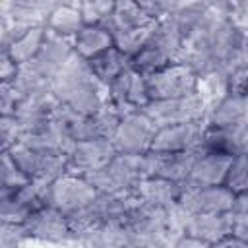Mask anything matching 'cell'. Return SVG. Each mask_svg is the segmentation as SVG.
<instances>
[{
    "label": "cell",
    "instance_id": "obj_1",
    "mask_svg": "<svg viewBox=\"0 0 248 248\" xmlns=\"http://www.w3.org/2000/svg\"><path fill=\"white\" fill-rule=\"evenodd\" d=\"M50 89L66 108L79 116L97 114L107 103V87L93 76L89 60L76 52L52 79Z\"/></svg>",
    "mask_w": 248,
    "mask_h": 248
},
{
    "label": "cell",
    "instance_id": "obj_2",
    "mask_svg": "<svg viewBox=\"0 0 248 248\" xmlns=\"http://www.w3.org/2000/svg\"><path fill=\"white\" fill-rule=\"evenodd\" d=\"M186 215L178 205L161 209L140 202L124 223L134 248H170L184 234Z\"/></svg>",
    "mask_w": 248,
    "mask_h": 248
},
{
    "label": "cell",
    "instance_id": "obj_3",
    "mask_svg": "<svg viewBox=\"0 0 248 248\" xmlns=\"http://www.w3.org/2000/svg\"><path fill=\"white\" fill-rule=\"evenodd\" d=\"M184 56V37L172 17L167 16L157 21L149 41L143 45V48L130 58V68L141 74L143 78H149L163 68L170 66L172 62H180Z\"/></svg>",
    "mask_w": 248,
    "mask_h": 248
},
{
    "label": "cell",
    "instance_id": "obj_4",
    "mask_svg": "<svg viewBox=\"0 0 248 248\" xmlns=\"http://www.w3.org/2000/svg\"><path fill=\"white\" fill-rule=\"evenodd\" d=\"M145 155L116 153L101 170L85 176L101 194H130L145 178Z\"/></svg>",
    "mask_w": 248,
    "mask_h": 248
},
{
    "label": "cell",
    "instance_id": "obj_5",
    "mask_svg": "<svg viewBox=\"0 0 248 248\" xmlns=\"http://www.w3.org/2000/svg\"><path fill=\"white\" fill-rule=\"evenodd\" d=\"M140 203L136 192L130 194H101L79 213L68 217L74 234L81 232L93 225L107 223V221H124L130 211Z\"/></svg>",
    "mask_w": 248,
    "mask_h": 248
},
{
    "label": "cell",
    "instance_id": "obj_6",
    "mask_svg": "<svg viewBox=\"0 0 248 248\" xmlns=\"http://www.w3.org/2000/svg\"><path fill=\"white\" fill-rule=\"evenodd\" d=\"M149 103L151 101H169L188 97L200 91V76L198 72L184 60L172 62L170 66L163 68L161 72L145 78Z\"/></svg>",
    "mask_w": 248,
    "mask_h": 248
},
{
    "label": "cell",
    "instance_id": "obj_7",
    "mask_svg": "<svg viewBox=\"0 0 248 248\" xmlns=\"http://www.w3.org/2000/svg\"><path fill=\"white\" fill-rule=\"evenodd\" d=\"M68 136L72 138V141H87V140H112L122 116L118 114V110L107 101L105 107L91 116H79L74 114L70 108H66L60 103V110H58Z\"/></svg>",
    "mask_w": 248,
    "mask_h": 248
},
{
    "label": "cell",
    "instance_id": "obj_8",
    "mask_svg": "<svg viewBox=\"0 0 248 248\" xmlns=\"http://www.w3.org/2000/svg\"><path fill=\"white\" fill-rule=\"evenodd\" d=\"M207 101L202 91L180 97V99H169V101H151L143 112L151 118V122L159 128L165 126H176V124H186V122H196V120H205L207 114Z\"/></svg>",
    "mask_w": 248,
    "mask_h": 248
},
{
    "label": "cell",
    "instance_id": "obj_9",
    "mask_svg": "<svg viewBox=\"0 0 248 248\" xmlns=\"http://www.w3.org/2000/svg\"><path fill=\"white\" fill-rule=\"evenodd\" d=\"M97 196L99 190L85 176L72 172H66L48 184V205H52L66 217H72L85 209Z\"/></svg>",
    "mask_w": 248,
    "mask_h": 248
},
{
    "label": "cell",
    "instance_id": "obj_10",
    "mask_svg": "<svg viewBox=\"0 0 248 248\" xmlns=\"http://www.w3.org/2000/svg\"><path fill=\"white\" fill-rule=\"evenodd\" d=\"M12 159L17 163V167L29 176V180L50 184L58 176L68 172V155L66 153H52V151H41L23 143H16L8 149Z\"/></svg>",
    "mask_w": 248,
    "mask_h": 248
},
{
    "label": "cell",
    "instance_id": "obj_11",
    "mask_svg": "<svg viewBox=\"0 0 248 248\" xmlns=\"http://www.w3.org/2000/svg\"><path fill=\"white\" fill-rule=\"evenodd\" d=\"M236 196L225 186H192L182 182L178 207L188 215H209L234 211Z\"/></svg>",
    "mask_w": 248,
    "mask_h": 248
},
{
    "label": "cell",
    "instance_id": "obj_12",
    "mask_svg": "<svg viewBox=\"0 0 248 248\" xmlns=\"http://www.w3.org/2000/svg\"><path fill=\"white\" fill-rule=\"evenodd\" d=\"M48 205V184L31 180L27 186L0 196V217L4 223L23 225L31 215Z\"/></svg>",
    "mask_w": 248,
    "mask_h": 248
},
{
    "label": "cell",
    "instance_id": "obj_13",
    "mask_svg": "<svg viewBox=\"0 0 248 248\" xmlns=\"http://www.w3.org/2000/svg\"><path fill=\"white\" fill-rule=\"evenodd\" d=\"M107 101L118 110L122 118L143 110L149 105L147 79L136 70L128 68L107 87Z\"/></svg>",
    "mask_w": 248,
    "mask_h": 248
},
{
    "label": "cell",
    "instance_id": "obj_14",
    "mask_svg": "<svg viewBox=\"0 0 248 248\" xmlns=\"http://www.w3.org/2000/svg\"><path fill=\"white\" fill-rule=\"evenodd\" d=\"M155 134H157V126L151 122V118L143 110H140L120 120L112 136V143L118 153L147 155L151 151Z\"/></svg>",
    "mask_w": 248,
    "mask_h": 248
},
{
    "label": "cell",
    "instance_id": "obj_15",
    "mask_svg": "<svg viewBox=\"0 0 248 248\" xmlns=\"http://www.w3.org/2000/svg\"><path fill=\"white\" fill-rule=\"evenodd\" d=\"M116 147L112 140H87L74 141L68 151V172L89 176L101 169H105L114 157Z\"/></svg>",
    "mask_w": 248,
    "mask_h": 248
},
{
    "label": "cell",
    "instance_id": "obj_16",
    "mask_svg": "<svg viewBox=\"0 0 248 248\" xmlns=\"http://www.w3.org/2000/svg\"><path fill=\"white\" fill-rule=\"evenodd\" d=\"M23 225L31 240L48 242V244H68V246H72L74 242V231L68 217L58 209H54L52 205L43 207L41 211L31 215Z\"/></svg>",
    "mask_w": 248,
    "mask_h": 248
},
{
    "label": "cell",
    "instance_id": "obj_17",
    "mask_svg": "<svg viewBox=\"0 0 248 248\" xmlns=\"http://www.w3.org/2000/svg\"><path fill=\"white\" fill-rule=\"evenodd\" d=\"M200 151L223 155L231 159L248 155V124L246 126H205Z\"/></svg>",
    "mask_w": 248,
    "mask_h": 248
},
{
    "label": "cell",
    "instance_id": "obj_18",
    "mask_svg": "<svg viewBox=\"0 0 248 248\" xmlns=\"http://www.w3.org/2000/svg\"><path fill=\"white\" fill-rule=\"evenodd\" d=\"M205 120L176 124V126H165L159 128L151 145V151L161 153H182V151H194L200 149L203 132H205Z\"/></svg>",
    "mask_w": 248,
    "mask_h": 248
},
{
    "label": "cell",
    "instance_id": "obj_19",
    "mask_svg": "<svg viewBox=\"0 0 248 248\" xmlns=\"http://www.w3.org/2000/svg\"><path fill=\"white\" fill-rule=\"evenodd\" d=\"M202 151H182V153H161V151H149L145 155V174L167 178L172 182H186L194 161L198 159Z\"/></svg>",
    "mask_w": 248,
    "mask_h": 248
},
{
    "label": "cell",
    "instance_id": "obj_20",
    "mask_svg": "<svg viewBox=\"0 0 248 248\" xmlns=\"http://www.w3.org/2000/svg\"><path fill=\"white\" fill-rule=\"evenodd\" d=\"M74 248H134L124 221H107L74 234Z\"/></svg>",
    "mask_w": 248,
    "mask_h": 248
},
{
    "label": "cell",
    "instance_id": "obj_21",
    "mask_svg": "<svg viewBox=\"0 0 248 248\" xmlns=\"http://www.w3.org/2000/svg\"><path fill=\"white\" fill-rule=\"evenodd\" d=\"M72 54H74V46H72L70 39L58 37V35L46 31L45 43H43L39 54L35 56V60L29 62V66L52 83V79L58 76V72L64 68V64L70 60Z\"/></svg>",
    "mask_w": 248,
    "mask_h": 248
},
{
    "label": "cell",
    "instance_id": "obj_22",
    "mask_svg": "<svg viewBox=\"0 0 248 248\" xmlns=\"http://www.w3.org/2000/svg\"><path fill=\"white\" fill-rule=\"evenodd\" d=\"M232 225H234V211L209 213V215H186L184 234H190L213 246L232 236Z\"/></svg>",
    "mask_w": 248,
    "mask_h": 248
},
{
    "label": "cell",
    "instance_id": "obj_23",
    "mask_svg": "<svg viewBox=\"0 0 248 248\" xmlns=\"http://www.w3.org/2000/svg\"><path fill=\"white\" fill-rule=\"evenodd\" d=\"M153 23H157V19H153L149 16V12L143 8L141 2H114V10L105 19L103 27L114 39L122 33H128L132 29H140V27H147Z\"/></svg>",
    "mask_w": 248,
    "mask_h": 248
},
{
    "label": "cell",
    "instance_id": "obj_24",
    "mask_svg": "<svg viewBox=\"0 0 248 248\" xmlns=\"http://www.w3.org/2000/svg\"><path fill=\"white\" fill-rule=\"evenodd\" d=\"M136 196L145 205L161 207V209H172L180 202L182 182H172V180L157 178V176H145L138 184Z\"/></svg>",
    "mask_w": 248,
    "mask_h": 248
},
{
    "label": "cell",
    "instance_id": "obj_25",
    "mask_svg": "<svg viewBox=\"0 0 248 248\" xmlns=\"http://www.w3.org/2000/svg\"><path fill=\"white\" fill-rule=\"evenodd\" d=\"M207 126H246L248 124V95L227 93L213 105L205 114Z\"/></svg>",
    "mask_w": 248,
    "mask_h": 248
},
{
    "label": "cell",
    "instance_id": "obj_26",
    "mask_svg": "<svg viewBox=\"0 0 248 248\" xmlns=\"http://www.w3.org/2000/svg\"><path fill=\"white\" fill-rule=\"evenodd\" d=\"M232 159L213 153H200L194 161V167L186 178V184L192 186H225L229 167Z\"/></svg>",
    "mask_w": 248,
    "mask_h": 248
},
{
    "label": "cell",
    "instance_id": "obj_27",
    "mask_svg": "<svg viewBox=\"0 0 248 248\" xmlns=\"http://www.w3.org/2000/svg\"><path fill=\"white\" fill-rule=\"evenodd\" d=\"M45 27L46 31L72 41L85 27L79 4H54L45 17Z\"/></svg>",
    "mask_w": 248,
    "mask_h": 248
},
{
    "label": "cell",
    "instance_id": "obj_28",
    "mask_svg": "<svg viewBox=\"0 0 248 248\" xmlns=\"http://www.w3.org/2000/svg\"><path fill=\"white\" fill-rule=\"evenodd\" d=\"M74 52L85 60H93L101 52L114 46L112 35L103 25H85L74 39H72Z\"/></svg>",
    "mask_w": 248,
    "mask_h": 248
},
{
    "label": "cell",
    "instance_id": "obj_29",
    "mask_svg": "<svg viewBox=\"0 0 248 248\" xmlns=\"http://www.w3.org/2000/svg\"><path fill=\"white\" fill-rule=\"evenodd\" d=\"M91 72L97 78V81L105 87H108L118 76H122L130 68V56H126L116 46H110L108 50L101 52L93 60H89Z\"/></svg>",
    "mask_w": 248,
    "mask_h": 248
},
{
    "label": "cell",
    "instance_id": "obj_30",
    "mask_svg": "<svg viewBox=\"0 0 248 248\" xmlns=\"http://www.w3.org/2000/svg\"><path fill=\"white\" fill-rule=\"evenodd\" d=\"M45 37H46V27H45V23H39V25H33L29 31H25L16 41H12L2 50L8 52L16 64L25 66L35 60V56L39 54V50L45 43Z\"/></svg>",
    "mask_w": 248,
    "mask_h": 248
},
{
    "label": "cell",
    "instance_id": "obj_31",
    "mask_svg": "<svg viewBox=\"0 0 248 248\" xmlns=\"http://www.w3.org/2000/svg\"><path fill=\"white\" fill-rule=\"evenodd\" d=\"M31 180L29 176L17 167V163L12 159L8 151H2V163H0V196L12 194L23 186H27Z\"/></svg>",
    "mask_w": 248,
    "mask_h": 248
},
{
    "label": "cell",
    "instance_id": "obj_32",
    "mask_svg": "<svg viewBox=\"0 0 248 248\" xmlns=\"http://www.w3.org/2000/svg\"><path fill=\"white\" fill-rule=\"evenodd\" d=\"M225 188H229L234 196L248 192V155L232 159L225 180Z\"/></svg>",
    "mask_w": 248,
    "mask_h": 248
},
{
    "label": "cell",
    "instance_id": "obj_33",
    "mask_svg": "<svg viewBox=\"0 0 248 248\" xmlns=\"http://www.w3.org/2000/svg\"><path fill=\"white\" fill-rule=\"evenodd\" d=\"M112 10H114V2H103V0L79 2V12L85 25H103L105 19L112 14Z\"/></svg>",
    "mask_w": 248,
    "mask_h": 248
},
{
    "label": "cell",
    "instance_id": "obj_34",
    "mask_svg": "<svg viewBox=\"0 0 248 248\" xmlns=\"http://www.w3.org/2000/svg\"><path fill=\"white\" fill-rule=\"evenodd\" d=\"M29 238V232L25 229V225L19 223H4L0 227V242L2 248H21Z\"/></svg>",
    "mask_w": 248,
    "mask_h": 248
},
{
    "label": "cell",
    "instance_id": "obj_35",
    "mask_svg": "<svg viewBox=\"0 0 248 248\" xmlns=\"http://www.w3.org/2000/svg\"><path fill=\"white\" fill-rule=\"evenodd\" d=\"M0 140L2 151H8L21 140V124L16 116H0Z\"/></svg>",
    "mask_w": 248,
    "mask_h": 248
},
{
    "label": "cell",
    "instance_id": "obj_36",
    "mask_svg": "<svg viewBox=\"0 0 248 248\" xmlns=\"http://www.w3.org/2000/svg\"><path fill=\"white\" fill-rule=\"evenodd\" d=\"M21 101H23V95L16 89L14 83L0 85V114L2 116H16V110Z\"/></svg>",
    "mask_w": 248,
    "mask_h": 248
},
{
    "label": "cell",
    "instance_id": "obj_37",
    "mask_svg": "<svg viewBox=\"0 0 248 248\" xmlns=\"http://www.w3.org/2000/svg\"><path fill=\"white\" fill-rule=\"evenodd\" d=\"M21 66L16 64L8 52H0V83H14L19 76Z\"/></svg>",
    "mask_w": 248,
    "mask_h": 248
},
{
    "label": "cell",
    "instance_id": "obj_38",
    "mask_svg": "<svg viewBox=\"0 0 248 248\" xmlns=\"http://www.w3.org/2000/svg\"><path fill=\"white\" fill-rule=\"evenodd\" d=\"M229 93L248 95V64L229 76Z\"/></svg>",
    "mask_w": 248,
    "mask_h": 248
},
{
    "label": "cell",
    "instance_id": "obj_39",
    "mask_svg": "<svg viewBox=\"0 0 248 248\" xmlns=\"http://www.w3.org/2000/svg\"><path fill=\"white\" fill-rule=\"evenodd\" d=\"M232 236H236V238L248 242V213H234Z\"/></svg>",
    "mask_w": 248,
    "mask_h": 248
},
{
    "label": "cell",
    "instance_id": "obj_40",
    "mask_svg": "<svg viewBox=\"0 0 248 248\" xmlns=\"http://www.w3.org/2000/svg\"><path fill=\"white\" fill-rule=\"evenodd\" d=\"M170 248H211V246L205 244V242L200 240V238H194V236H190V234H182Z\"/></svg>",
    "mask_w": 248,
    "mask_h": 248
},
{
    "label": "cell",
    "instance_id": "obj_41",
    "mask_svg": "<svg viewBox=\"0 0 248 248\" xmlns=\"http://www.w3.org/2000/svg\"><path fill=\"white\" fill-rule=\"evenodd\" d=\"M211 248H248V242H244V240H240L236 236H229V238L213 244Z\"/></svg>",
    "mask_w": 248,
    "mask_h": 248
},
{
    "label": "cell",
    "instance_id": "obj_42",
    "mask_svg": "<svg viewBox=\"0 0 248 248\" xmlns=\"http://www.w3.org/2000/svg\"><path fill=\"white\" fill-rule=\"evenodd\" d=\"M234 213H248V192L236 196V200H234Z\"/></svg>",
    "mask_w": 248,
    "mask_h": 248
},
{
    "label": "cell",
    "instance_id": "obj_43",
    "mask_svg": "<svg viewBox=\"0 0 248 248\" xmlns=\"http://www.w3.org/2000/svg\"><path fill=\"white\" fill-rule=\"evenodd\" d=\"M246 46H248V27H246Z\"/></svg>",
    "mask_w": 248,
    "mask_h": 248
}]
</instances>
